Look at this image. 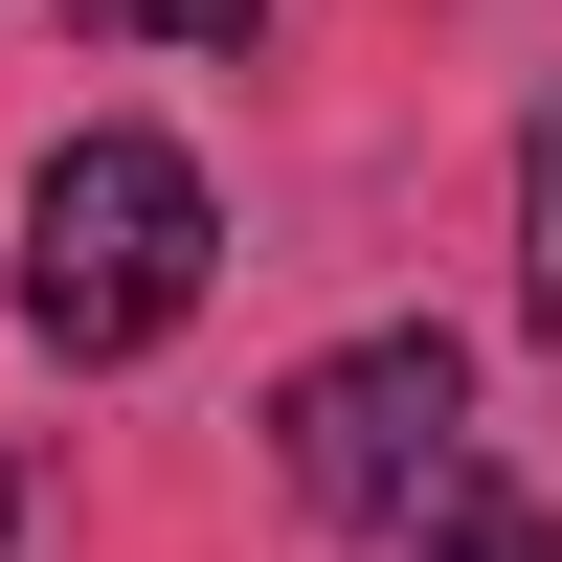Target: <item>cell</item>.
<instances>
[{
  "label": "cell",
  "instance_id": "6da1fadb",
  "mask_svg": "<svg viewBox=\"0 0 562 562\" xmlns=\"http://www.w3.org/2000/svg\"><path fill=\"white\" fill-rule=\"evenodd\" d=\"M203 270H225V203L180 135H68L23 180V338L45 360H158L203 315Z\"/></svg>",
  "mask_w": 562,
  "mask_h": 562
},
{
  "label": "cell",
  "instance_id": "7a4b0ae2",
  "mask_svg": "<svg viewBox=\"0 0 562 562\" xmlns=\"http://www.w3.org/2000/svg\"><path fill=\"white\" fill-rule=\"evenodd\" d=\"M450 450H473V338H450V315H383V338H338V360L270 383V473H293L315 518H405Z\"/></svg>",
  "mask_w": 562,
  "mask_h": 562
},
{
  "label": "cell",
  "instance_id": "3957f363",
  "mask_svg": "<svg viewBox=\"0 0 562 562\" xmlns=\"http://www.w3.org/2000/svg\"><path fill=\"white\" fill-rule=\"evenodd\" d=\"M405 518H428V562H562V518H540L518 473H473V450H450V473L405 495Z\"/></svg>",
  "mask_w": 562,
  "mask_h": 562
},
{
  "label": "cell",
  "instance_id": "277c9868",
  "mask_svg": "<svg viewBox=\"0 0 562 562\" xmlns=\"http://www.w3.org/2000/svg\"><path fill=\"white\" fill-rule=\"evenodd\" d=\"M518 315H540V338H562V113L518 135Z\"/></svg>",
  "mask_w": 562,
  "mask_h": 562
},
{
  "label": "cell",
  "instance_id": "5b68a950",
  "mask_svg": "<svg viewBox=\"0 0 562 562\" xmlns=\"http://www.w3.org/2000/svg\"><path fill=\"white\" fill-rule=\"evenodd\" d=\"M90 23H113V45H248L270 0H90Z\"/></svg>",
  "mask_w": 562,
  "mask_h": 562
},
{
  "label": "cell",
  "instance_id": "8992f818",
  "mask_svg": "<svg viewBox=\"0 0 562 562\" xmlns=\"http://www.w3.org/2000/svg\"><path fill=\"white\" fill-rule=\"evenodd\" d=\"M0 540H23V473H0Z\"/></svg>",
  "mask_w": 562,
  "mask_h": 562
}]
</instances>
